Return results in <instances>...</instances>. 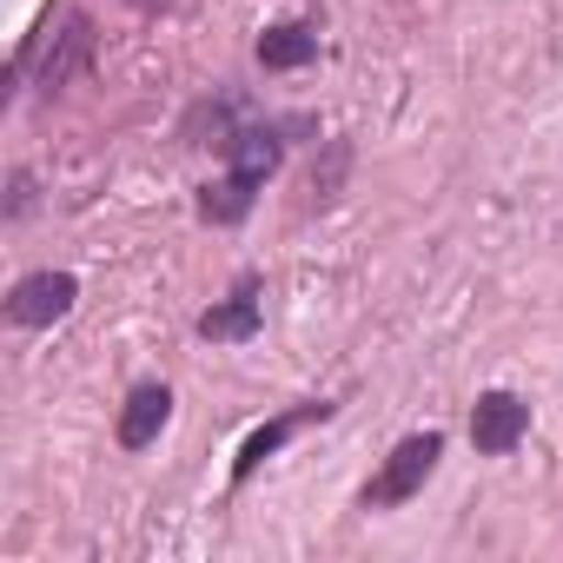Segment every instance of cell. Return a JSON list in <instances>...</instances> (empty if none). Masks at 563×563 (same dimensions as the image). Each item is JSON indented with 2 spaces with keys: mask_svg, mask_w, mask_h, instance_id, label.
<instances>
[{
  "mask_svg": "<svg viewBox=\"0 0 563 563\" xmlns=\"http://www.w3.org/2000/svg\"><path fill=\"white\" fill-rule=\"evenodd\" d=\"M438 457H444V431H411V438H398L391 457L378 464V477L358 490V510H398V504H411V497L431 484Z\"/></svg>",
  "mask_w": 563,
  "mask_h": 563,
  "instance_id": "1",
  "label": "cell"
},
{
  "mask_svg": "<svg viewBox=\"0 0 563 563\" xmlns=\"http://www.w3.org/2000/svg\"><path fill=\"white\" fill-rule=\"evenodd\" d=\"M74 299H80V278H74V272H27L21 286L8 292V325L41 332V325L67 319V312H74Z\"/></svg>",
  "mask_w": 563,
  "mask_h": 563,
  "instance_id": "2",
  "label": "cell"
},
{
  "mask_svg": "<svg viewBox=\"0 0 563 563\" xmlns=\"http://www.w3.org/2000/svg\"><path fill=\"white\" fill-rule=\"evenodd\" d=\"M523 438H530V405H523L517 391H484V398L471 405V444H477L484 457H510Z\"/></svg>",
  "mask_w": 563,
  "mask_h": 563,
  "instance_id": "3",
  "label": "cell"
},
{
  "mask_svg": "<svg viewBox=\"0 0 563 563\" xmlns=\"http://www.w3.org/2000/svg\"><path fill=\"white\" fill-rule=\"evenodd\" d=\"M87 60H93V21L74 8V14L60 21V34H54L47 60H41V93H47V100H54V93H67V87L87 74Z\"/></svg>",
  "mask_w": 563,
  "mask_h": 563,
  "instance_id": "4",
  "label": "cell"
},
{
  "mask_svg": "<svg viewBox=\"0 0 563 563\" xmlns=\"http://www.w3.org/2000/svg\"><path fill=\"white\" fill-rule=\"evenodd\" d=\"M258 278H239V286L219 299V306H206L199 312V339L206 345H245V339H258Z\"/></svg>",
  "mask_w": 563,
  "mask_h": 563,
  "instance_id": "5",
  "label": "cell"
},
{
  "mask_svg": "<svg viewBox=\"0 0 563 563\" xmlns=\"http://www.w3.org/2000/svg\"><path fill=\"white\" fill-rule=\"evenodd\" d=\"M166 418H173V391H166V385H133L126 405H120V424H113L120 451H146V444H159Z\"/></svg>",
  "mask_w": 563,
  "mask_h": 563,
  "instance_id": "6",
  "label": "cell"
},
{
  "mask_svg": "<svg viewBox=\"0 0 563 563\" xmlns=\"http://www.w3.org/2000/svg\"><path fill=\"white\" fill-rule=\"evenodd\" d=\"M319 418H332V405H299V411H286V418H272V424H258L245 444H239V457H232V484H245L272 451H286L306 424H319Z\"/></svg>",
  "mask_w": 563,
  "mask_h": 563,
  "instance_id": "7",
  "label": "cell"
},
{
  "mask_svg": "<svg viewBox=\"0 0 563 563\" xmlns=\"http://www.w3.org/2000/svg\"><path fill=\"white\" fill-rule=\"evenodd\" d=\"M232 153V173H245V179H272L278 173V159H286V126L278 120H265V126H239V140L225 146Z\"/></svg>",
  "mask_w": 563,
  "mask_h": 563,
  "instance_id": "8",
  "label": "cell"
},
{
  "mask_svg": "<svg viewBox=\"0 0 563 563\" xmlns=\"http://www.w3.org/2000/svg\"><path fill=\"white\" fill-rule=\"evenodd\" d=\"M319 60V34L312 27H265L258 34V67L265 74H299V67H312Z\"/></svg>",
  "mask_w": 563,
  "mask_h": 563,
  "instance_id": "9",
  "label": "cell"
},
{
  "mask_svg": "<svg viewBox=\"0 0 563 563\" xmlns=\"http://www.w3.org/2000/svg\"><path fill=\"white\" fill-rule=\"evenodd\" d=\"M252 199H258V179H245V173L206 179V186H199V219H206V225H239V219L252 212Z\"/></svg>",
  "mask_w": 563,
  "mask_h": 563,
  "instance_id": "10",
  "label": "cell"
},
{
  "mask_svg": "<svg viewBox=\"0 0 563 563\" xmlns=\"http://www.w3.org/2000/svg\"><path fill=\"white\" fill-rule=\"evenodd\" d=\"M179 140L186 146H232L239 140V126H232V100H199L192 113H186V126H179Z\"/></svg>",
  "mask_w": 563,
  "mask_h": 563,
  "instance_id": "11",
  "label": "cell"
},
{
  "mask_svg": "<svg viewBox=\"0 0 563 563\" xmlns=\"http://www.w3.org/2000/svg\"><path fill=\"white\" fill-rule=\"evenodd\" d=\"M352 173V140H325V159L312 166V206H332Z\"/></svg>",
  "mask_w": 563,
  "mask_h": 563,
  "instance_id": "12",
  "label": "cell"
},
{
  "mask_svg": "<svg viewBox=\"0 0 563 563\" xmlns=\"http://www.w3.org/2000/svg\"><path fill=\"white\" fill-rule=\"evenodd\" d=\"M27 206H34V173L14 166V173H8V219H27Z\"/></svg>",
  "mask_w": 563,
  "mask_h": 563,
  "instance_id": "13",
  "label": "cell"
},
{
  "mask_svg": "<svg viewBox=\"0 0 563 563\" xmlns=\"http://www.w3.org/2000/svg\"><path fill=\"white\" fill-rule=\"evenodd\" d=\"M126 8H140V14H166L173 0H126Z\"/></svg>",
  "mask_w": 563,
  "mask_h": 563,
  "instance_id": "14",
  "label": "cell"
}]
</instances>
